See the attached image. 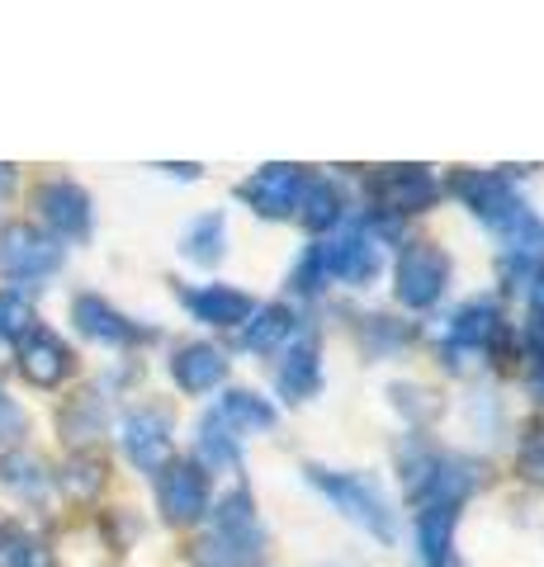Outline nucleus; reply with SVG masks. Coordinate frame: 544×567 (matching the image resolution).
<instances>
[{"label":"nucleus","mask_w":544,"mask_h":567,"mask_svg":"<svg viewBox=\"0 0 544 567\" xmlns=\"http://www.w3.org/2000/svg\"><path fill=\"white\" fill-rule=\"evenodd\" d=\"M214 416L227 425V431H270V425H275V406L260 393H247V388H227Z\"/></svg>","instance_id":"aec40b11"},{"label":"nucleus","mask_w":544,"mask_h":567,"mask_svg":"<svg viewBox=\"0 0 544 567\" xmlns=\"http://www.w3.org/2000/svg\"><path fill=\"white\" fill-rule=\"evenodd\" d=\"M58 265H62V246L52 237H43L39 227L14 223V227L0 233V275L6 279H14V284L48 279Z\"/></svg>","instance_id":"423d86ee"},{"label":"nucleus","mask_w":544,"mask_h":567,"mask_svg":"<svg viewBox=\"0 0 544 567\" xmlns=\"http://www.w3.org/2000/svg\"><path fill=\"white\" fill-rule=\"evenodd\" d=\"M185 308L208 327H242L256 312V303L242 289H227V284H204V289L185 293Z\"/></svg>","instance_id":"4468645a"},{"label":"nucleus","mask_w":544,"mask_h":567,"mask_svg":"<svg viewBox=\"0 0 544 567\" xmlns=\"http://www.w3.org/2000/svg\"><path fill=\"white\" fill-rule=\"evenodd\" d=\"M531 393L544 402V364H540V369H531Z\"/></svg>","instance_id":"473e14b6"},{"label":"nucleus","mask_w":544,"mask_h":567,"mask_svg":"<svg viewBox=\"0 0 544 567\" xmlns=\"http://www.w3.org/2000/svg\"><path fill=\"white\" fill-rule=\"evenodd\" d=\"M298 189H304V166H285V162H279V166L256 171L237 194L260 213V218H289L294 204H298Z\"/></svg>","instance_id":"9d476101"},{"label":"nucleus","mask_w":544,"mask_h":567,"mask_svg":"<svg viewBox=\"0 0 544 567\" xmlns=\"http://www.w3.org/2000/svg\"><path fill=\"white\" fill-rule=\"evenodd\" d=\"M39 213L52 233L66 237V241H81L91 233V194L72 181H48L39 189Z\"/></svg>","instance_id":"9b49d317"},{"label":"nucleus","mask_w":544,"mask_h":567,"mask_svg":"<svg viewBox=\"0 0 544 567\" xmlns=\"http://www.w3.org/2000/svg\"><path fill=\"white\" fill-rule=\"evenodd\" d=\"M312 256H318L327 279H346V284H370L379 275V265H383L379 237L365 233V223H346L337 237L312 246Z\"/></svg>","instance_id":"39448f33"},{"label":"nucleus","mask_w":544,"mask_h":567,"mask_svg":"<svg viewBox=\"0 0 544 567\" xmlns=\"http://www.w3.org/2000/svg\"><path fill=\"white\" fill-rule=\"evenodd\" d=\"M266 554V529H260L256 502L247 487H233L214 506V529L199 539V567H256Z\"/></svg>","instance_id":"f03ea898"},{"label":"nucleus","mask_w":544,"mask_h":567,"mask_svg":"<svg viewBox=\"0 0 544 567\" xmlns=\"http://www.w3.org/2000/svg\"><path fill=\"white\" fill-rule=\"evenodd\" d=\"M497 331H502V322H497L493 303H469L454 312V322H450V350H479L493 341Z\"/></svg>","instance_id":"4be33fe9"},{"label":"nucleus","mask_w":544,"mask_h":567,"mask_svg":"<svg viewBox=\"0 0 544 567\" xmlns=\"http://www.w3.org/2000/svg\"><path fill=\"white\" fill-rule=\"evenodd\" d=\"M14 435H24V412L0 393V440H14Z\"/></svg>","instance_id":"7c9ffc66"},{"label":"nucleus","mask_w":544,"mask_h":567,"mask_svg":"<svg viewBox=\"0 0 544 567\" xmlns=\"http://www.w3.org/2000/svg\"><path fill=\"white\" fill-rule=\"evenodd\" d=\"M156 502H162V516L171 525H195L204 511H208V483H204V468L195 464H166L162 477H156Z\"/></svg>","instance_id":"6e6552de"},{"label":"nucleus","mask_w":544,"mask_h":567,"mask_svg":"<svg viewBox=\"0 0 544 567\" xmlns=\"http://www.w3.org/2000/svg\"><path fill=\"white\" fill-rule=\"evenodd\" d=\"M435 194H441V185H435V175L427 166H389L374 181V199L389 213H421L431 208Z\"/></svg>","instance_id":"f8f14e48"},{"label":"nucleus","mask_w":544,"mask_h":567,"mask_svg":"<svg viewBox=\"0 0 544 567\" xmlns=\"http://www.w3.org/2000/svg\"><path fill=\"white\" fill-rule=\"evenodd\" d=\"M29 331H39V317H33L24 293H0V341L20 346Z\"/></svg>","instance_id":"cd10ccee"},{"label":"nucleus","mask_w":544,"mask_h":567,"mask_svg":"<svg viewBox=\"0 0 544 567\" xmlns=\"http://www.w3.org/2000/svg\"><path fill=\"white\" fill-rule=\"evenodd\" d=\"M223 241H227L223 213H204V218L189 223V233H185V256L199 260V265H218L223 260Z\"/></svg>","instance_id":"393cba45"},{"label":"nucleus","mask_w":544,"mask_h":567,"mask_svg":"<svg viewBox=\"0 0 544 567\" xmlns=\"http://www.w3.org/2000/svg\"><path fill=\"white\" fill-rule=\"evenodd\" d=\"M20 374L33 388H58L66 374H72V350H66L52 331H29L20 341Z\"/></svg>","instance_id":"ddd939ff"},{"label":"nucleus","mask_w":544,"mask_h":567,"mask_svg":"<svg viewBox=\"0 0 544 567\" xmlns=\"http://www.w3.org/2000/svg\"><path fill=\"white\" fill-rule=\"evenodd\" d=\"M460 194H464L469 208L479 213V218L493 227L497 237H506L512 256H540V251H544V223L516 199V189L506 185L502 175L464 171V175H460Z\"/></svg>","instance_id":"f257e3e1"},{"label":"nucleus","mask_w":544,"mask_h":567,"mask_svg":"<svg viewBox=\"0 0 544 567\" xmlns=\"http://www.w3.org/2000/svg\"><path fill=\"white\" fill-rule=\"evenodd\" d=\"M171 374L185 393H214V388L227 379V354L214 346H185V350H175Z\"/></svg>","instance_id":"2eb2a0df"},{"label":"nucleus","mask_w":544,"mask_h":567,"mask_svg":"<svg viewBox=\"0 0 544 567\" xmlns=\"http://www.w3.org/2000/svg\"><path fill=\"white\" fill-rule=\"evenodd\" d=\"M124 454L137 468L162 473L171 464V416L156 412V406H143L124 421Z\"/></svg>","instance_id":"1a4fd4ad"},{"label":"nucleus","mask_w":544,"mask_h":567,"mask_svg":"<svg viewBox=\"0 0 544 567\" xmlns=\"http://www.w3.org/2000/svg\"><path fill=\"white\" fill-rule=\"evenodd\" d=\"M58 483L66 496H76V502H91V496L104 487V458L100 454H72L58 473Z\"/></svg>","instance_id":"bb28decb"},{"label":"nucleus","mask_w":544,"mask_h":567,"mask_svg":"<svg viewBox=\"0 0 544 567\" xmlns=\"http://www.w3.org/2000/svg\"><path fill=\"white\" fill-rule=\"evenodd\" d=\"M417 548L427 567H454V511H421L417 516Z\"/></svg>","instance_id":"6ab92c4d"},{"label":"nucleus","mask_w":544,"mask_h":567,"mask_svg":"<svg viewBox=\"0 0 544 567\" xmlns=\"http://www.w3.org/2000/svg\"><path fill=\"white\" fill-rule=\"evenodd\" d=\"M33 554V539H24L20 529H6L0 535V567H24Z\"/></svg>","instance_id":"c85d7f7f"},{"label":"nucleus","mask_w":544,"mask_h":567,"mask_svg":"<svg viewBox=\"0 0 544 567\" xmlns=\"http://www.w3.org/2000/svg\"><path fill=\"white\" fill-rule=\"evenodd\" d=\"M402 468H408V487L421 502V511H431V506L454 511L464 502V492L473 487V468L450 454H435V450H408Z\"/></svg>","instance_id":"7ed1b4c3"},{"label":"nucleus","mask_w":544,"mask_h":567,"mask_svg":"<svg viewBox=\"0 0 544 567\" xmlns=\"http://www.w3.org/2000/svg\"><path fill=\"white\" fill-rule=\"evenodd\" d=\"M445 284H450V256L445 251H435V246L417 241V246H408V251L398 256L393 289H398V298L408 308H431L435 298L445 293Z\"/></svg>","instance_id":"0eeeda50"},{"label":"nucleus","mask_w":544,"mask_h":567,"mask_svg":"<svg viewBox=\"0 0 544 567\" xmlns=\"http://www.w3.org/2000/svg\"><path fill=\"white\" fill-rule=\"evenodd\" d=\"M100 431H104V402H100V393H81L62 412V435L72 440V445H91Z\"/></svg>","instance_id":"a878e982"},{"label":"nucleus","mask_w":544,"mask_h":567,"mask_svg":"<svg viewBox=\"0 0 544 567\" xmlns=\"http://www.w3.org/2000/svg\"><path fill=\"white\" fill-rule=\"evenodd\" d=\"M72 317H76V327L91 336V341H104V346H129V341H137V327L133 322H124L104 298H95V293H81L76 298V308H72Z\"/></svg>","instance_id":"f3484780"},{"label":"nucleus","mask_w":544,"mask_h":567,"mask_svg":"<svg viewBox=\"0 0 544 567\" xmlns=\"http://www.w3.org/2000/svg\"><path fill=\"white\" fill-rule=\"evenodd\" d=\"M308 483L318 487L327 502H337L356 525L370 529L374 539H383V544L393 539V511H389V502H383V496L370 483H365V477H350V473H331V468L308 464Z\"/></svg>","instance_id":"20e7f679"},{"label":"nucleus","mask_w":544,"mask_h":567,"mask_svg":"<svg viewBox=\"0 0 544 567\" xmlns=\"http://www.w3.org/2000/svg\"><path fill=\"white\" fill-rule=\"evenodd\" d=\"M199 464L208 473L218 468H242V450H237V431H227V425L208 412L199 421Z\"/></svg>","instance_id":"5701e85b"},{"label":"nucleus","mask_w":544,"mask_h":567,"mask_svg":"<svg viewBox=\"0 0 544 567\" xmlns=\"http://www.w3.org/2000/svg\"><path fill=\"white\" fill-rule=\"evenodd\" d=\"M10 185H14V166H0V194H10Z\"/></svg>","instance_id":"72a5a7b5"},{"label":"nucleus","mask_w":544,"mask_h":567,"mask_svg":"<svg viewBox=\"0 0 544 567\" xmlns=\"http://www.w3.org/2000/svg\"><path fill=\"white\" fill-rule=\"evenodd\" d=\"M289 331H294V312L285 303H270V308H256L247 317V327H237V346L242 350H270V346L285 341Z\"/></svg>","instance_id":"412c9836"},{"label":"nucleus","mask_w":544,"mask_h":567,"mask_svg":"<svg viewBox=\"0 0 544 567\" xmlns=\"http://www.w3.org/2000/svg\"><path fill=\"white\" fill-rule=\"evenodd\" d=\"M521 468L544 483V425H535L531 440H525V450H521Z\"/></svg>","instance_id":"c756f323"},{"label":"nucleus","mask_w":544,"mask_h":567,"mask_svg":"<svg viewBox=\"0 0 544 567\" xmlns=\"http://www.w3.org/2000/svg\"><path fill=\"white\" fill-rule=\"evenodd\" d=\"M24 567H58V563H52V554H48V548H39V544H33V554H29V563Z\"/></svg>","instance_id":"2f4dec72"},{"label":"nucleus","mask_w":544,"mask_h":567,"mask_svg":"<svg viewBox=\"0 0 544 567\" xmlns=\"http://www.w3.org/2000/svg\"><path fill=\"white\" fill-rule=\"evenodd\" d=\"M294 218L312 227V233H327L331 223H341V194L322 175H304V189H298V204H294Z\"/></svg>","instance_id":"a211bd4d"},{"label":"nucleus","mask_w":544,"mask_h":567,"mask_svg":"<svg viewBox=\"0 0 544 567\" xmlns=\"http://www.w3.org/2000/svg\"><path fill=\"white\" fill-rule=\"evenodd\" d=\"M322 383V364H318V341L312 336H294L279 360V388L285 398H312Z\"/></svg>","instance_id":"dca6fc26"},{"label":"nucleus","mask_w":544,"mask_h":567,"mask_svg":"<svg viewBox=\"0 0 544 567\" xmlns=\"http://www.w3.org/2000/svg\"><path fill=\"white\" fill-rule=\"evenodd\" d=\"M0 483H6L14 496H29V502H39V496L48 492V468H43V458L14 450V454L0 458Z\"/></svg>","instance_id":"b1692460"}]
</instances>
